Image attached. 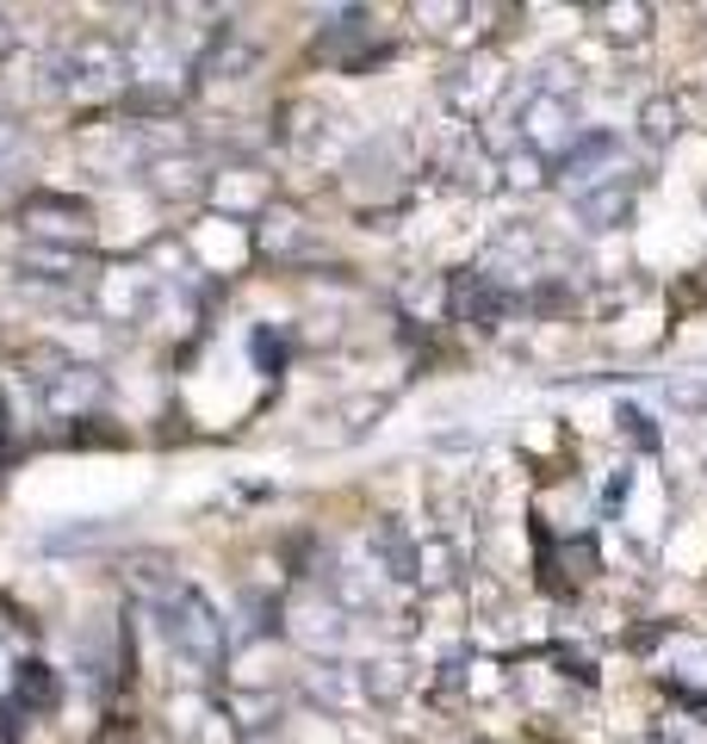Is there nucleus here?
<instances>
[{
	"label": "nucleus",
	"instance_id": "13",
	"mask_svg": "<svg viewBox=\"0 0 707 744\" xmlns=\"http://www.w3.org/2000/svg\"><path fill=\"white\" fill-rule=\"evenodd\" d=\"M590 20L609 32L614 44H646L651 38V7H590Z\"/></svg>",
	"mask_w": 707,
	"mask_h": 744
},
{
	"label": "nucleus",
	"instance_id": "19",
	"mask_svg": "<svg viewBox=\"0 0 707 744\" xmlns=\"http://www.w3.org/2000/svg\"><path fill=\"white\" fill-rule=\"evenodd\" d=\"M621 422H627V435L639 440V447H658V428H651V416H639V410H621Z\"/></svg>",
	"mask_w": 707,
	"mask_h": 744
},
{
	"label": "nucleus",
	"instance_id": "14",
	"mask_svg": "<svg viewBox=\"0 0 707 744\" xmlns=\"http://www.w3.org/2000/svg\"><path fill=\"white\" fill-rule=\"evenodd\" d=\"M639 131H646V143H658V150H664L670 137L683 131V106H676V99H646V113H639Z\"/></svg>",
	"mask_w": 707,
	"mask_h": 744
},
{
	"label": "nucleus",
	"instance_id": "5",
	"mask_svg": "<svg viewBox=\"0 0 707 744\" xmlns=\"http://www.w3.org/2000/svg\"><path fill=\"white\" fill-rule=\"evenodd\" d=\"M553 174H558V187L572 192V199L621 180V137L614 131H577V143L553 162Z\"/></svg>",
	"mask_w": 707,
	"mask_h": 744
},
{
	"label": "nucleus",
	"instance_id": "12",
	"mask_svg": "<svg viewBox=\"0 0 707 744\" xmlns=\"http://www.w3.org/2000/svg\"><path fill=\"white\" fill-rule=\"evenodd\" d=\"M305 243H310V229H305V217H298L292 205H268V211H261V248H268V255L286 261V255H298Z\"/></svg>",
	"mask_w": 707,
	"mask_h": 744
},
{
	"label": "nucleus",
	"instance_id": "11",
	"mask_svg": "<svg viewBox=\"0 0 707 744\" xmlns=\"http://www.w3.org/2000/svg\"><path fill=\"white\" fill-rule=\"evenodd\" d=\"M572 205L584 217V229H614V224H627V211H633V180H609V187L584 192Z\"/></svg>",
	"mask_w": 707,
	"mask_h": 744
},
{
	"label": "nucleus",
	"instance_id": "9",
	"mask_svg": "<svg viewBox=\"0 0 707 744\" xmlns=\"http://www.w3.org/2000/svg\"><path fill=\"white\" fill-rule=\"evenodd\" d=\"M447 305H453V323H472V329H497L509 310H516V292L503 286L497 273H459L447 286Z\"/></svg>",
	"mask_w": 707,
	"mask_h": 744
},
{
	"label": "nucleus",
	"instance_id": "6",
	"mask_svg": "<svg viewBox=\"0 0 707 744\" xmlns=\"http://www.w3.org/2000/svg\"><path fill=\"white\" fill-rule=\"evenodd\" d=\"M50 373H38V398L50 416H94L99 403H106V379H99L94 366H81V361H44Z\"/></svg>",
	"mask_w": 707,
	"mask_h": 744
},
{
	"label": "nucleus",
	"instance_id": "18",
	"mask_svg": "<svg viewBox=\"0 0 707 744\" xmlns=\"http://www.w3.org/2000/svg\"><path fill=\"white\" fill-rule=\"evenodd\" d=\"M217 50H224V25L211 32V50L199 57V69H217ZM224 62H229V69H249V62H255V50H236V57H224Z\"/></svg>",
	"mask_w": 707,
	"mask_h": 744
},
{
	"label": "nucleus",
	"instance_id": "1",
	"mask_svg": "<svg viewBox=\"0 0 707 744\" xmlns=\"http://www.w3.org/2000/svg\"><path fill=\"white\" fill-rule=\"evenodd\" d=\"M565 69H540L534 75V87L521 94V106H516V131H521V150L528 155H540L546 168H553L558 155L577 143V87H565Z\"/></svg>",
	"mask_w": 707,
	"mask_h": 744
},
{
	"label": "nucleus",
	"instance_id": "17",
	"mask_svg": "<svg viewBox=\"0 0 707 744\" xmlns=\"http://www.w3.org/2000/svg\"><path fill=\"white\" fill-rule=\"evenodd\" d=\"M670 403L688 416H707V385H670Z\"/></svg>",
	"mask_w": 707,
	"mask_h": 744
},
{
	"label": "nucleus",
	"instance_id": "16",
	"mask_svg": "<svg viewBox=\"0 0 707 744\" xmlns=\"http://www.w3.org/2000/svg\"><path fill=\"white\" fill-rule=\"evenodd\" d=\"M25 150H32V137H25V125H13V118H0V174H13L25 162Z\"/></svg>",
	"mask_w": 707,
	"mask_h": 744
},
{
	"label": "nucleus",
	"instance_id": "20",
	"mask_svg": "<svg viewBox=\"0 0 707 744\" xmlns=\"http://www.w3.org/2000/svg\"><path fill=\"white\" fill-rule=\"evenodd\" d=\"M13 50H20V25H13L7 13H0V62L13 57Z\"/></svg>",
	"mask_w": 707,
	"mask_h": 744
},
{
	"label": "nucleus",
	"instance_id": "4",
	"mask_svg": "<svg viewBox=\"0 0 707 744\" xmlns=\"http://www.w3.org/2000/svg\"><path fill=\"white\" fill-rule=\"evenodd\" d=\"M20 224L32 236V248H81L94 243V211L81 199H62V192H32L20 205Z\"/></svg>",
	"mask_w": 707,
	"mask_h": 744
},
{
	"label": "nucleus",
	"instance_id": "7",
	"mask_svg": "<svg viewBox=\"0 0 707 744\" xmlns=\"http://www.w3.org/2000/svg\"><path fill=\"white\" fill-rule=\"evenodd\" d=\"M503 94H509V69H503L497 57H472V62H459L453 75L440 81V99H447V106H453L459 118H472V125L497 113V99H503Z\"/></svg>",
	"mask_w": 707,
	"mask_h": 744
},
{
	"label": "nucleus",
	"instance_id": "10",
	"mask_svg": "<svg viewBox=\"0 0 707 744\" xmlns=\"http://www.w3.org/2000/svg\"><path fill=\"white\" fill-rule=\"evenodd\" d=\"M366 546H373V558L385 565V577H398V583H422V540L403 528V521L379 516L373 521V534H366Z\"/></svg>",
	"mask_w": 707,
	"mask_h": 744
},
{
	"label": "nucleus",
	"instance_id": "8",
	"mask_svg": "<svg viewBox=\"0 0 707 744\" xmlns=\"http://www.w3.org/2000/svg\"><path fill=\"white\" fill-rule=\"evenodd\" d=\"M435 174L447 180L453 192H491V187H503V162L491 150H484V137L479 131H453L447 143H440V155H435Z\"/></svg>",
	"mask_w": 707,
	"mask_h": 744
},
{
	"label": "nucleus",
	"instance_id": "3",
	"mask_svg": "<svg viewBox=\"0 0 707 744\" xmlns=\"http://www.w3.org/2000/svg\"><path fill=\"white\" fill-rule=\"evenodd\" d=\"M155 614H162V639H168L187 664L199 670H217L229 658V627L224 614L211 609L205 595L192 590V583H174L168 602H155Z\"/></svg>",
	"mask_w": 707,
	"mask_h": 744
},
{
	"label": "nucleus",
	"instance_id": "15",
	"mask_svg": "<svg viewBox=\"0 0 707 744\" xmlns=\"http://www.w3.org/2000/svg\"><path fill=\"white\" fill-rule=\"evenodd\" d=\"M503 180H509V187H540V180H546V162L528 155V150H509L503 155Z\"/></svg>",
	"mask_w": 707,
	"mask_h": 744
},
{
	"label": "nucleus",
	"instance_id": "2",
	"mask_svg": "<svg viewBox=\"0 0 707 744\" xmlns=\"http://www.w3.org/2000/svg\"><path fill=\"white\" fill-rule=\"evenodd\" d=\"M57 75V94L69 99H113V94H131V57L113 32H81L57 50L50 62Z\"/></svg>",
	"mask_w": 707,
	"mask_h": 744
}]
</instances>
